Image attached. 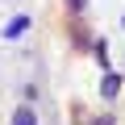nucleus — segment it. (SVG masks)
Here are the masks:
<instances>
[{
	"instance_id": "nucleus-2",
	"label": "nucleus",
	"mask_w": 125,
	"mask_h": 125,
	"mask_svg": "<svg viewBox=\"0 0 125 125\" xmlns=\"http://www.w3.org/2000/svg\"><path fill=\"white\" fill-rule=\"evenodd\" d=\"M117 88H121V79L108 71V75H104V83H100V96H104V100H113V96H117Z\"/></svg>"
},
{
	"instance_id": "nucleus-4",
	"label": "nucleus",
	"mask_w": 125,
	"mask_h": 125,
	"mask_svg": "<svg viewBox=\"0 0 125 125\" xmlns=\"http://www.w3.org/2000/svg\"><path fill=\"white\" fill-rule=\"evenodd\" d=\"M96 125H113V117H96Z\"/></svg>"
},
{
	"instance_id": "nucleus-1",
	"label": "nucleus",
	"mask_w": 125,
	"mask_h": 125,
	"mask_svg": "<svg viewBox=\"0 0 125 125\" xmlns=\"http://www.w3.org/2000/svg\"><path fill=\"white\" fill-rule=\"evenodd\" d=\"M25 29H29V13H17V17L4 25V38H21Z\"/></svg>"
},
{
	"instance_id": "nucleus-3",
	"label": "nucleus",
	"mask_w": 125,
	"mask_h": 125,
	"mask_svg": "<svg viewBox=\"0 0 125 125\" xmlns=\"http://www.w3.org/2000/svg\"><path fill=\"white\" fill-rule=\"evenodd\" d=\"M13 125H38V121H33V108H29V104H21V108L13 113Z\"/></svg>"
}]
</instances>
